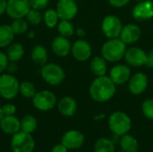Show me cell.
<instances>
[{
	"label": "cell",
	"instance_id": "obj_1",
	"mask_svg": "<svg viewBox=\"0 0 153 152\" xmlns=\"http://www.w3.org/2000/svg\"><path fill=\"white\" fill-rule=\"evenodd\" d=\"M116 93V84L108 76H99L90 87V95L97 102L102 103L109 100Z\"/></svg>",
	"mask_w": 153,
	"mask_h": 152
},
{
	"label": "cell",
	"instance_id": "obj_2",
	"mask_svg": "<svg viewBox=\"0 0 153 152\" xmlns=\"http://www.w3.org/2000/svg\"><path fill=\"white\" fill-rule=\"evenodd\" d=\"M126 52V43L118 38L109 39L105 42L101 48L102 56L109 62H117L121 60L125 56Z\"/></svg>",
	"mask_w": 153,
	"mask_h": 152
},
{
	"label": "cell",
	"instance_id": "obj_3",
	"mask_svg": "<svg viewBox=\"0 0 153 152\" xmlns=\"http://www.w3.org/2000/svg\"><path fill=\"white\" fill-rule=\"evenodd\" d=\"M108 127L115 135L122 136L131 130L132 120L125 112L116 111L108 117Z\"/></svg>",
	"mask_w": 153,
	"mask_h": 152
},
{
	"label": "cell",
	"instance_id": "obj_4",
	"mask_svg": "<svg viewBox=\"0 0 153 152\" xmlns=\"http://www.w3.org/2000/svg\"><path fill=\"white\" fill-rule=\"evenodd\" d=\"M20 82L18 79L10 73L0 74V96L7 100L13 99L19 94Z\"/></svg>",
	"mask_w": 153,
	"mask_h": 152
},
{
	"label": "cell",
	"instance_id": "obj_5",
	"mask_svg": "<svg viewBox=\"0 0 153 152\" xmlns=\"http://www.w3.org/2000/svg\"><path fill=\"white\" fill-rule=\"evenodd\" d=\"M42 79L49 85H59L65 80V74L63 68L55 63H47L42 65L40 70Z\"/></svg>",
	"mask_w": 153,
	"mask_h": 152
},
{
	"label": "cell",
	"instance_id": "obj_6",
	"mask_svg": "<svg viewBox=\"0 0 153 152\" xmlns=\"http://www.w3.org/2000/svg\"><path fill=\"white\" fill-rule=\"evenodd\" d=\"M35 145V141L32 135L22 131L13 134L10 142L13 152H33Z\"/></svg>",
	"mask_w": 153,
	"mask_h": 152
},
{
	"label": "cell",
	"instance_id": "obj_7",
	"mask_svg": "<svg viewBox=\"0 0 153 152\" xmlns=\"http://www.w3.org/2000/svg\"><path fill=\"white\" fill-rule=\"evenodd\" d=\"M31 99L34 108L42 112H47L53 109L57 104L56 96L52 91L47 90L37 91Z\"/></svg>",
	"mask_w": 153,
	"mask_h": 152
},
{
	"label": "cell",
	"instance_id": "obj_8",
	"mask_svg": "<svg viewBox=\"0 0 153 152\" xmlns=\"http://www.w3.org/2000/svg\"><path fill=\"white\" fill-rule=\"evenodd\" d=\"M30 8V0H7L5 13L13 20L25 18Z\"/></svg>",
	"mask_w": 153,
	"mask_h": 152
},
{
	"label": "cell",
	"instance_id": "obj_9",
	"mask_svg": "<svg viewBox=\"0 0 153 152\" xmlns=\"http://www.w3.org/2000/svg\"><path fill=\"white\" fill-rule=\"evenodd\" d=\"M102 31L108 39L118 38L120 36L123 25L121 20L115 15H108L102 22Z\"/></svg>",
	"mask_w": 153,
	"mask_h": 152
},
{
	"label": "cell",
	"instance_id": "obj_10",
	"mask_svg": "<svg viewBox=\"0 0 153 152\" xmlns=\"http://www.w3.org/2000/svg\"><path fill=\"white\" fill-rule=\"evenodd\" d=\"M85 142L83 133L78 130H69L65 132L62 138L61 143L64 144L69 151H76L81 149Z\"/></svg>",
	"mask_w": 153,
	"mask_h": 152
},
{
	"label": "cell",
	"instance_id": "obj_11",
	"mask_svg": "<svg viewBox=\"0 0 153 152\" xmlns=\"http://www.w3.org/2000/svg\"><path fill=\"white\" fill-rule=\"evenodd\" d=\"M60 20L71 21L78 13V6L75 0H59L56 8Z\"/></svg>",
	"mask_w": 153,
	"mask_h": 152
},
{
	"label": "cell",
	"instance_id": "obj_12",
	"mask_svg": "<svg viewBox=\"0 0 153 152\" xmlns=\"http://www.w3.org/2000/svg\"><path fill=\"white\" fill-rule=\"evenodd\" d=\"M91 47L84 39H78L73 45L71 48V53L74 57L81 62L88 60L91 56Z\"/></svg>",
	"mask_w": 153,
	"mask_h": 152
},
{
	"label": "cell",
	"instance_id": "obj_13",
	"mask_svg": "<svg viewBox=\"0 0 153 152\" xmlns=\"http://www.w3.org/2000/svg\"><path fill=\"white\" fill-rule=\"evenodd\" d=\"M134 18L137 21H146L153 17V3L151 0L139 2L132 11Z\"/></svg>",
	"mask_w": 153,
	"mask_h": 152
},
{
	"label": "cell",
	"instance_id": "obj_14",
	"mask_svg": "<svg viewBox=\"0 0 153 152\" xmlns=\"http://www.w3.org/2000/svg\"><path fill=\"white\" fill-rule=\"evenodd\" d=\"M148 55L139 47H131L126 50L125 54V58L126 62L133 66L138 67L146 65Z\"/></svg>",
	"mask_w": 153,
	"mask_h": 152
},
{
	"label": "cell",
	"instance_id": "obj_15",
	"mask_svg": "<svg viewBox=\"0 0 153 152\" xmlns=\"http://www.w3.org/2000/svg\"><path fill=\"white\" fill-rule=\"evenodd\" d=\"M148 86V77L143 73H138L129 79V90L134 95H141Z\"/></svg>",
	"mask_w": 153,
	"mask_h": 152
},
{
	"label": "cell",
	"instance_id": "obj_16",
	"mask_svg": "<svg viewBox=\"0 0 153 152\" xmlns=\"http://www.w3.org/2000/svg\"><path fill=\"white\" fill-rule=\"evenodd\" d=\"M0 128L4 133L13 136L21 131V120L15 116H4L0 122Z\"/></svg>",
	"mask_w": 153,
	"mask_h": 152
},
{
	"label": "cell",
	"instance_id": "obj_17",
	"mask_svg": "<svg viewBox=\"0 0 153 152\" xmlns=\"http://www.w3.org/2000/svg\"><path fill=\"white\" fill-rule=\"evenodd\" d=\"M51 47L56 56L60 57H65L70 54L72 45L67 38L59 35L53 39Z\"/></svg>",
	"mask_w": 153,
	"mask_h": 152
},
{
	"label": "cell",
	"instance_id": "obj_18",
	"mask_svg": "<svg viewBox=\"0 0 153 152\" xmlns=\"http://www.w3.org/2000/svg\"><path fill=\"white\" fill-rule=\"evenodd\" d=\"M119 37L126 44L135 43L141 37V29L136 24H127L123 27Z\"/></svg>",
	"mask_w": 153,
	"mask_h": 152
},
{
	"label": "cell",
	"instance_id": "obj_19",
	"mask_svg": "<svg viewBox=\"0 0 153 152\" xmlns=\"http://www.w3.org/2000/svg\"><path fill=\"white\" fill-rule=\"evenodd\" d=\"M109 77L115 84H123L131 78V70L125 65H118L111 69Z\"/></svg>",
	"mask_w": 153,
	"mask_h": 152
},
{
	"label": "cell",
	"instance_id": "obj_20",
	"mask_svg": "<svg viewBox=\"0 0 153 152\" xmlns=\"http://www.w3.org/2000/svg\"><path fill=\"white\" fill-rule=\"evenodd\" d=\"M59 113L66 117H71L77 111V102L72 97H64L56 104Z\"/></svg>",
	"mask_w": 153,
	"mask_h": 152
},
{
	"label": "cell",
	"instance_id": "obj_21",
	"mask_svg": "<svg viewBox=\"0 0 153 152\" xmlns=\"http://www.w3.org/2000/svg\"><path fill=\"white\" fill-rule=\"evenodd\" d=\"M119 145L122 151L126 152H137L140 149L138 140L131 134H125L120 136Z\"/></svg>",
	"mask_w": 153,
	"mask_h": 152
},
{
	"label": "cell",
	"instance_id": "obj_22",
	"mask_svg": "<svg viewBox=\"0 0 153 152\" xmlns=\"http://www.w3.org/2000/svg\"><path fill=\"white\" fill-rule=\"evenodd\" d=\"M30 56H31V60L39 65L42 66L48 63V50L42 45H36L35 47H33V48L31 49Z\"/></svg>",
	"mask_w": 153,
	"mask_h": 152
},
{
	"label": "cell",
	"instance_id": "obj_23",
	"mask_svg": "<svg viewBox=\"0 0 153 152\" xmlns=\"http://www.w3.org/2000/svg\"><path fill=\"white\" fill-rule=\"evenodd\" d=\"M14 39V33L10 25H1L0 26V47H7L11 45Z\"/></svg>",
	"mask_w": 153,
	"mask_h": 152
},
{
	"label": "cell",
	"instance_id": "obj_24",
	"mask_svg": "<svg viewBox=\"0 0 153 152\" xmlns=\"http://www.w3.org/2000/svg\"><path fill=\"white\" fill-rule=\"evenodd\" d=\"M6 55L9 61L18 62L24 55V47L21 43H12L7 47Z\"/></svg>",
	"mask_w": 153,
	"mask_h": 152
},
{
	"label": "cell",
	"instance_id": "obj_25",
	"mask_svg": "<svg viewBox=\"0 0 153 152\" xmlns=\"http://www.w3.org/2000/svg\"><path fill=\"white\" fill-rule=\"evenodd\" d=\"M94 152H116L115 142L110 138L101 137L98 139L93 147Z\"/></svg>",
	"mask_w": 153,
	"mask_h": 152
},
{
	"label": "cell",
	"instance_id": "obj_26",
	"mask_svg": "<svg viewBox=\"0 0 153 152\" xmlns=\"http://www.w3.org/2000/svg\"><path fill=\"white\" fill-rule=\"evenodd\" d=\"M91 70L98 77L105 75L107 72L106 59L103 56H95L91 62Z\"/></svg>",
	"mask_w": 153,
	"mask_h": 152
},
{
	"label": "cell",
	"instance_id": "obj_27",
	"mask_svg": "<svg viewBox=\"0 0 153 152\" xmlns=\"http://www.w3.org/2000/svg\"><path fill=\"white\" fill-rule=\"evenodd\" d=\"M38 127V121L35 116L31 115L24 116L21 120V131L32 134Z\"/></svg>",
	"mask_w": 153,
	"mask_h": 152
},
{
	"label": "cell",
	"instance_id": "obj_28",
	"mask_svg": "<svg viewBox=\"0 0 153 152\" xmlns=\"http://www.w3.org/2000/svg\"><path fill=\"white\" fill-rule=\"evenodd\" d=\"M59 16L56 9L48 8L43 14V22L48 28H55L59 22Z\"/></svg>",
	"mask_w": 153,
	"mask_h": 152
},
{
	"label": "cell",
	"instance_id": "obj_29",
	"mask_svg": "<svg viewBox=\"0 0 153 152\" xmlns=\"http://www.w3.org/2000/svg\"><path fill=\"white\" fill-rule=\"evenodd\" d=\"M57 30L60 34V36H63L65 38H70L74 34V26L71 22V21L67 20H60V22L57 24Z\"/></svg>",
	"mask_w": 153,
	"mask_h": 152
},
{
	"label": "cell",
	"instance_id": "obj_30",
	"mask_svg": "<svg viewBox=\"0 0 153 152\" xmlns=\"http://www.w3.org/2000/svg\"><path fill=\"white\" fill-rule=\"evenodd\" d=\"M14 35H22L28 30L29 22L25 18H19L13 19L12 23L10 24Z\"/></svg>",
	"mask_w": 153,
	"mask_h": 152
},
{
	"label": "cell",
	"instance_id": "obj_31",
	"mask_svg": "<svg viewBox=\"0 0 153 152\" xmlns=\"http://www.w3.org/2000/svg\"><path fill=\"white\" fill-rule=\"evenodd\" d=\"M19 93L26 98V99H32L34 95L37 93V90L35 85L30 82H22L20 83Z\"/></svg>",
	"mask_w": 153,
	"mask_h": 152
},
{
	"label": "cell",
	"instance_id": "obj_32",
	"mask_svg": "<svg viewBox=\"0 0 153 152\" xmlns=\"http://www.w3.org/2000/svg\"><path fill=\"white\" fill-rule=\"evenodd\" d=\"M25 19L31 25H39L43 21V15L41 14L40 11L30 8V10L25 16Z\"/></svg>",
	"mask_w": 153,
	"mask_h": 152
},
{
	"label": "cell",
	"instance_id": "obj_33",
	"mask_svg": "<svg viewBox=\"0 0 153 152\" xmlns=\"http://www.w3.org/2000/svg\"><path fill=\"white\" fill-rule=\"evenodd\" d=\"M142 111L146 118L153 120V99H149L143 101L142 105Z\"/></svg>",
	"mask_w": 153,
	"mask_h": 152
},
{
	"label": "cell",
	"instance_id": "obj_34",
	"mask_svg": "<svg viewBox=\"0 0 153 152\" xmlns=\"http://www.w3.org/2000/svg\"><path fill=\"white\" fill-rule=\"evenodd\" d=\"M30 4L31 8L41 11L48 7L49 0H30Z\"/></svg>",
	"mask_w": 153,
	"mask_h": 152
},
{
	"label": "cell",
	"instance_id": "obj_35",
	"mask_svg": "<svg viewBox=\"0 0 153 152\" xmlns=\"http://www.w3.org/2000/svg\"><path fill=\"white\" fill-rule=\"evenodd\" d=\"M2 108H3V112H4V116H14L16 113V110H17L15 105H13L12 103L4 104L2 107Z\"/></svg>",
	"mask_w": 153,
	"mask_h": 152
},
{
	"label": "cell",
	"instance_id": "obj_36",
	"mask_svg": "<svg viewBox=\"0 0 153 152\" xmlns=\"http://www.w3.org/2000/svg\"><path fill=\"white\" fill-rule=\"evenodd\" d=\"M8 63H9V59L7 57L6 53L0 51V74H2L4 71H6Z\"/></svg>",
	"mask_w": 153,
	"mask_h": 152
},
{
	"label": "cell",
	"instance_id": "obj_37",
	"mask_svg": "<svg viewBox=\"0 0 153 152\" xmlns=\"http://www.w3.org/2000/svg\"><path fill=\"white\" fill-rule=\"evenodd\" d=\"M6 71H7V73L14 74V73L18 71V66H17L16 62L9 61V63H8V65H7V67H6Z\"/></svg>",
	"mask_w": 153,
	"mask_h": 152
},
{
	"label": "cell",
	"instance_id": "obj_38",
	"mask_svg": "<svg viewBox=\"0 0 153 152\" xmlns=\"http://www.w3.org/2000/svg\"><path fill=\"white\" fill-rule=\"evenodd\" d=\"M108 2L112 6L123 7V6L126 5L130 2V0H108Z\"/></svg>",
	"mask_w": 153,
	"mask_h": 152
},
{
	"label": "cell",
	"instance_id": "obj_39",
	"mask_svg": "<svg viewBox=\"0 0 153 152\" xmlns=\"http://www.w3.org/2000/svg\"><path fill=\"white\" fill-rule=\"evenodd\" d=\"M68 149L62 143H59V144H56L55 145L52 149H51V151L50 152H68Z\"/></svg>",
	"mask_w": 153,
	"mask_h": 152
},
{
	"label": "cell",
	"instance_id": "obj_40",
	"mask_svg": "<svg viewBox=\"0 0 153 152\" xmlns=\"http://www.w3.org/2000/svg\"><path fill=\"white\" fill-rule=\"evenodd\" d=\"M146 66H148L150 68H153V49L151 50L150 54L148 55L147 62H146Z\"/></svg>",
	"mask_w": 153,
	"mask_h": 152
},
{
	"label": "cell",
	"instance_id": "obj_41",
	"mask_svg": "<svg viewBox=\"0 0 153 152\" xmlns=\"http://www.w3.org/2000/svg\"><path fill=\"white\" fill-rule=\"evenodd\" d=\"M7 0H0V16H2L6 12Z\"/></svg>",
	"mask_w": 153,
	"mask_h": 152
},
{
	"label": "cell",
	"instance_id": "obj_42",
	"mask_svg": "<svg viewBox=\"0 0 153 152\" xmlns=\"http://www.w3.org/2000/svg\"><path fill=\"white\" fill-rule=\"evenodd\" d=\"M75 32H76V34H77L79 37H81V38H82V37H84V36L86 35V32H85V30H84L82 28H78V29H76V30H75Z\"/></svg>",
	"mask_w": 153,
	"mask_h": 152
},
{
	"label": "cell",
	"instance_id": "obj_43",
	"mask_svg": "<svg viewBox=\"0 0 153 152\" xmlns=\"http://www.w3.org/2000/svg\"><path fill=\"white\" fill-rule=\"evenodd\" d=\"M35 37H36V32H35V31H33V30L28 31V38H29V39H34Z\"/></svg>",
	"mask_w": 153,
	"mask_h": 152
},
{
	"label": "cell",
	"instance_id": "obj_44",
	"mask_svg": "<svg viewBox=\"0 0 153 152\" xmlns=\"http://www.w3.org/2000/svg\"><path fill=\"white\" fill-rule=\"evenodd\" d=\"M4 116V112H3V108H2V107L0 106V122H1V120L3 119Z\"/></svg>",
	"mask_w": 153,
	"mask_h": 152
},
{
	"label": "cell",
	"instance_id": "obj_45",
	"mask_svg": "<svg viewBox=\"0 0 153 152\" xmlns=\"http://www.w3.org/2000/svg\"><path fill=\"white\" fill-rule=\"evenodd\" d=\"M135 1H137V2H142V1H144V0H135Z\"/></svg>",
	"mask_w": 153,
	"mask_h": 152
},
{
	"label": "cell",
	"instance_id": "obj_46",
	"mask_svg": "<svg viewBox=\"0 0 153 152\" xmlns=\"http://www.w3.org/2000/svg\"><path fill=\"white\" fill-rule=\"evenodd\" d=\"M117 152H126V151H117Z\"/></svg>",
	"mask_w": 153,
	"mask_h": 152
}]
</instances>
